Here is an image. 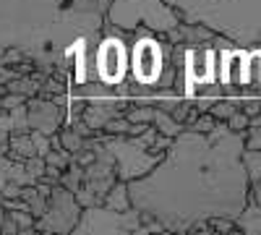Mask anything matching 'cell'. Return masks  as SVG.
Instances as JSON below:
<instances>
[{
    "label": "cell",
    "instance_id": "4fadbf2b",
    "mask_svg": "<svg viewBox=\"0 0 261 235\" xmlns=\"http://www.w3.org/2000/svg\"><path fill=\"white\" fill-rule=\"evenodd\" d=\"M243 167H246V175L251 183L261 180V149H243Z\"/></svg>",
    "mask_w": 261,
    "mask_h": 235
},
{
    "label": "cell",
    "instance_id": "9c48e42d",
    "mask_svg": "<svg viewBox=\"0 0 261 235\" xmlns=\"http://www.w3.org/2000/svg\"><path fill=\"white\" fill-rule=\"evenodd\" d=\"M235 225H238L241 232L261 235V206H256L253 201H246V206L241 209V215L235 217Z\"/></svg>",
    "mask_w": 261,
    "mask_h": 235
},
{
    "label": "cell",
    "instance_id": "5b68a950",
    "mask_svg": "<svg viewBox=\"0 0 261 235\" xmlns=\"http://www.w3.org/2000/svg\"><path fill=\"white\" fill-rule=\"evenodd\" d=\"M141 227V215L130 206L125 212H115V209H107L102 201L94 206H84L79 222L73 227L76 235H120V232H136Z\"/></svg>",
    "mask_w": 261,
    "mask_h": 235
},
{
    "label": "cell",
    "instance_id": "ba28073f",
    "mask_svg": "<svg viewBox=\"0 0 261 235\" xmlns=\"http://www.w3.org/2000/svg\"><path fill=\"white\" fill-rule=\"evenodd\" d=\"M27 120H29V128L32 131H39V134H55L58 128L63 125L65 120V108L55 105L50 97H29L27 99Z\"/></svg>",
    "mask_w": 261,
    "mask_h": 235
},
{
    "label": "cell",
    "instance_id": "e0dca14e",
    "mask_svg": "<svg viewBox=\"0 0 261 235\" xmlns=\"http://www.w3.org/2000/svg\"><path fill=\"white\" fill-rule=\"evenodd\" d=\"M243 149H261V123H248L243 131Z\"/></svg>",
    "mask_w": 261,
    "mask_h": 235
},
{
    "label": "cell",
    "instance_id": "7a4b0ae2",
    "mask_svg": "<svg viewBox=\"0 0 261 235\" xmlns=\"http://www.w3.org/2000/svg\"><path fill=\"white\" fill-rule=\"evenodd\" d=\"M110 0H0V53L16 47L47 76L76 39H99Z\"/></svg>",
    "mask_w": 261,
    "mask_h": 235
},
{
    "label": "cell",
    "instance_id": "3957f363",
    "mask_svg": "<svg viewBox=\"0 0 261 235\" xmlns=\"http://www.w3.org/2000/svg\"><path fill=\"white\" fill-rule=\"evenodd\" d=\"M186 24H201L235 45L261 42V0H167Z\"/></svg>",
    "mask_w": 261,
    "mask_h": 235
},
{
    "label": "cell",
    "instance_id": "8fae6325",
    "mask_svg": "<svg viewBox=\"0 0 261 235\" xmlns=\"http://www.w3.org/2000/svg\"><path fill=\"white\" fill-rule=\"evenodd\" d=\"M212 37L214 32H209L201 24H186V21L178 24V42H183V45H201V42H212Z\"/></svg>",
    "mask_w": 261,
    "mask_h": 235
},
{
    "label": "cell",
    "instance_id": "ac0fdd59",
    "mask_svg": "<svg viewBox=\"0 0 261 235\" xmlns=\"http://www.w3.org/2000/svg\"><path fill=\"white\" fill-rule=\"evenodd\" d=\"M225 123H227V128H230V131H238V134H243L246 128H248V123H251V118H248V115H246V113H243L241 108H238V110H235V113H232V115H230V118L225 120Z\"/></svg>",
    "mask_w": 261,
    "mask_h": 235
},
{
    "label": "cell",
    "instance_id": "6da1fadb",
    "mask_svg": "<svg viewBox=\"0 0 261 235\" xmlns=\"http://www.w3.org/2000/svg\"><path fill=\"white\" fill-rule=\"evenodd\" d=\"M241 154L243 134L225 120L206 134L183 128L149 173L125 183L130 206L170 232H188L196 220H235L251 186Z\"/></svg>",
    "mask_w": 261,
    "mask_h": 235
},
{
    "label": "cell",
    "instance_id": "30bf717a",
    "mask_svg": "<svg viewBox=\"0 0 261 235\" xmlns=\"http://www.w3.org/2000/svg\"><path fill=\"white\" fill-rule=\"evenodd\" d=\"M102 204H105L107 209H115V212L130 209V199H128V186H125V180H115L110 188H107V194L102 196Z\"/></svg>",
    "mask_w": 261,
    "mask_h": 235
},
{
    "label": "cell",
    "instance_id": "52a82bcc",
    "mask_svg": "<svg viewBox=\"0 0 261 235\" xmlns=\"http://www.w3.org/2000/svg\"><path fill=\"white\" fill-rule=\"evenodd\" d=\"M102 144L110 149V154L115 160V167H118V180H134V178H141L144 173H149L151 167L157 165L160 154H151L149 149H139L130 136H99Z\"/></svg>",
    "mask_w": 261,
    "mask_h": 235
},
{
    "label": "cell",
    "instance_id": "ffe728a7",
    "mask_svg": "<svg viewBox=\"0 0 261 235\" xmlns=\"http://www.w3.org/2000/svg\"><path fill=\"white\" fill-rule=\"evenodd\" d=\"M248 201H253L256 206H261V180L248 186Z\"/></svg>",
    "mask_w": 261,
    "mask_h": 235
},
{
    "label": "cell",
    "instance_id": "9a60e30c",
    "mask_svg": "<svg viewBox=\"0 0 261 235\" xmlns=\"http://www.w3.org/2000/svg\"><path fill=\"white\" fill-rule=\"evenodd\" d=\"M58 139H60V149H65V152H71V154H73V152H79V149L84 146V139L73 131L71 125H65L63 131L58 134Z\"/></svg>",
    "mask_w": 261,
    "mask_h": 235
},
{
    "label": "cell",
    "instance_id": "277c9868",
    "mask_svg": "<svg viewBox=\"0 0 261 235\" xmlns=\"http://www.w3.org/2000/svg\"><path fill=\"white\" fill-rule=\"evenodd\" d=\"M105 24L123 32L149 29L160 37H167L178 29L180 18L167 0H110L105 11Z\"/></svg>",
    "mask_w": 261,
    "mask_h": 235
},
{
    "label": "cell",
    "instance_id": "7c38bea8",
    "mask_svg": "<svg viewBox=\"0 0 261 235\" xmlns=\"http://www.w3.org/2000/svg\"><path fill=\"white\" fill-rule=\"evenodd\" d=\"M151 125H154L162 136H170V139H175V136L183 131V125H180L175 118H172L170 113H165V110H160V108H154V118H151Z\"/></svg>",
    "mask_w": 261,
    "mask_h": 235
},
{
    "label": "cell",
    "instance_id": "8992f818",
    "mask_svg": "<svg viewBox=\"0 0 261 235\" xmlns=\"http://www.w3.org/2000/svg\"><path fill=\"white\" fill-rule=\"evenodd\" d=\"M79 215H81V204L76 201L73 191L55 183L50 188L45 212L34 220V230H42V232H73V227L79 222Z\"/></svg>",
    "mask_w": 261,
    "mask_h": 235
},
{
    "label": "cell",
    "instance_id": "d6986e66",
    "mask_svg": "<svg viewBox=\"0 0 261 235\" xmlns=\"http://www.w3.org/2000/svg\"><path fill=\"white\" fill-rule=\"evenodd\" d=\"M214 118L209 115V113H199V115H196L193 120H191V131H199V134H206V131H212V128H214Z\"/></svg>",
    "mask_w": 261,
    "mask_h": 235
},
{
    "label": "cell",
    "instance_id": "2e32d148",
    "mask_svg": "<svg viewBox=\"0 0 261 235\" xmlns=\"http://www.w3.org/2000/svg\"><path fill=\"white\" fill-rule=\"evenodd\" d=\"M128 120H125V115H115V118H110L105 125H102V131L107 134V136H125L128 134Z\"/></svg>",
    "mask_w": 261,
    "mask_h": 235
},
{
    "label": "cell",
    "instance_id": "5bb4252c",
    "mask_svg": "<svg viewBox=\"0 0 261 235\" xmlns=\"http://www.w3.org/2000/svg\"><path fill=\"white\" fill-rule=\"evenodd\" d=\"M128 123H151L154 118V105H146V102H130V108L123 113Z\"/></svg>",
    "mask_w": 261,
    "mask_h": 235
}]
</instances>
